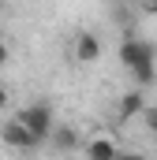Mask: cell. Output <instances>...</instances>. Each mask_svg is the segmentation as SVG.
<instances>
[{
    "label": "cell",
    "mask_w": 157,
    "mask_h": 160,
    "mask_svg": "<svg viewBox=\"0 0 157 160\" xmlns=\"http://www.w3.org/2000/svg\"><path fill=\"white\" fill-rule=\"evenodd\" d=\"M120 63L131 71V78L138 89H146V86H154L157 82V48L150 41L142 38H127L120 45Z\"/></svg>",
    "instance_id": "1"
},
{
    "label": "cell",
    "mask_w": 157,
    "mask_h": 160,
    "mask_svg": "<svg viewBox=\"0 0 157 160\" xmlns=\"http://www.w3.org/2000/svg\"><path fill=\"white\" fill-rule=\"evenodd\" d=\"M15 119L23 123L30 134H34V142H49V134H52V127H56V112H52V104L49 101H34V104H26V108H19L15 112Z\"/></svg>",
    "instance_id": "2"
},
{
    "label": "cell",
    "mask_w": 157,
    "mask_h": 160,
    "mask_svg": "<svg viewBox=\"0 0 157 160\" xmlns=\"http://www.w3.org/2000/svg\"><path fill=\"white\" fill-rule=\"evenodd\" d=\"M0 142H4L8 149H19V153H30V149H38L34 134H30V130H26L23 123L15 119V116H11V119H8L4 127H0Z\"/></svg>",
    "instance_id": "3"
},
{
    "label": "cell",
    "mask_w": 157,
    "mask_h": 160,
    "mask_svg": "<svg viewBox=\"0 0 157 160\" xmlns=\"http://www.w3.org/2000/svg\"><path fill=\"white\" fill-rule=\"evenodd\" d=\"M116 153H120V145L112 138H105V134H97V138H90L82 145V157L86 160H116Z\"/></svg>",
    "instance_id": "4"
},
{
    "label": "cell",
    "mask_w": 157,
    "mask_h": 160,
    "mask_svg": "<svg viewBox=\"0 0 157 160\" xmlns=\"http://www.w3.org/2000/svg\"><path fill=\"white\" fill-rule=\"evenodd\" d=\"M97 56H101V38L90 34V30H82V34L75 38V60L78 63H94Z\"/></svg>",
    "instance_id": "5"
},
{
    "label": "cell",
    "mask_w": 157,
    "mask_h": 160,
    "mask_svg": "<svg viewBox=\"0 0 157 160\" xmlns=\"http://www.w3.org/2000/svg\"><path fill=\"white\" fill-rule=\"evenodd\" d=\"M49 142L60 149V153H75L78 145H82V138H78V130L75 127H64V123H56L52 127V134H49Z\"/></svg>",
    "instance_id": "6"
},
{
    "label": "cell",
    "mask_w": 157,
    "mask_h": 160,
    "mask_svg": "<svg viewBox=\"0 0 157 160\" xmlns=\"http://www.w3.org/2000/svg\"><path fill=\"white\" fill-rule=\"evenodd\" d=\"M142 108H146V97H142V89L135 86L131 93H123L120 97V119L127 123V119H135V116H142Z\"/></svg>",
    "instance_id": "7"
},
{
    "label": "cell",
    "mask_w": 157,
    "mask_h": 160,
    "mask_svg": "<svg viewBox=\"0 0 157 160\" xmlns=\"http://www.w3.org/2000/svg\"><path fill=\"white\" fill-rule=\"evenodd\" d=\"M142 123L150 134H157V108H142Z\"/></svg>",
    "instance_id": "8"
},
{
    "label": "cell",
    "mask_w": 157,
    "mask_h": 160,
    "mask_svg": "<svg viewBox=\"0 0 157 160\" xmlns=\"http://www.w3.org/2000/svg\"><path fill=\"white\" fill-rule=\"evenodd\" d=\"M116 160H146V157H142V153H123V149H120Z\"/></svg>",
    "instance_id": "9"
},
{
    "label": "cell",
    "mask_w": 157,
    "mask_h": 160,
    "mask_svg": "<svg viewBox=\"0 0 157 160\" xmlns=\"http://www.w3.org/2000/svg\"><path fill=\"white\" fill-rule=\"evenodd\" d=\"M4 63H8V45L0 41V67H4Z\"/></svg>",
    "instance_id": "10"
},
{
    "label": "cell",
    "mask_w": 157,
    "mask_h": 160,
    "mask_svg": "<svg viewBox=\"0 0 157 160\" xmlns=\"http://www.w3.org/2000/svg\"><path fill=\"white\" fill-rule=\"evenodd\" d=\"M0 108H8V89L0 86Z\"/></svg>",
    "instance_id": "11"
},
{
    "label": "cell",
    "mask_w": 157,
    "mask_h": 160,
    "mask_svg": "<svg viewBox=\"0 0 157 160\" xmlns=\"http://www.w3.org/2000/svg\"><path fill=\"white\" fill-rule=\"evenodd\" d=\"M154 11H157V0H154Z\"/></svg>",
    "instance_id": "12"
}]
</instances>
